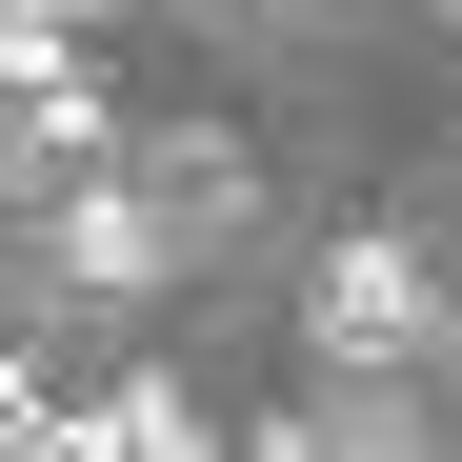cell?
<instances>
[{"mask_svg":"<svg viewBox=\"0 0 462 462\" xmlns=\"http://www.w3.org/2000/svg\"><path fill=\"white\" fill-rule=\"evenodd\" d=\"M301 322H322L342 362H402V342L442 322V282H422L402 242H322V282H301Z\"/></svg>","mask_w":462,"mask_h":462,"instance_id":"6da1fadb","label":"cell"},{"mask_svg":"<svg viewBox=\"0 0 462 462\" xmlns=\"http://www.w3.org/2000/svg\"><path fill=\"white\" fill-rule=\"evenodd\" d=\"M0 81H21V141L101 162V81H81V21H0Z\"/></svg>","mask_w":462,"mask_h":462,"instance_id":"7a4b0ae2","label":"cell"},{"mask_svg":"<svg viewBox=\"0 0 462 462\" xmlns=\"http://www.w3.org/2000/svg\"><path fill=\"white\" fill-rule=\"evenodd\" d=\"M41 442H81V462H181L201 402H181V382H101V402H41Z\"/></svg>","mask_w":462,"mask_h":462,"instance_id":"3957f363","label":"cell"},{"mask_svg":"<svg viewBox=\"0 0 462 462\" xmlns=\"http://www.w3.org/2000/svg\"><path fill=\"white\" fill-rule=\"evenodd\" d=\"M60 262H81V282H162L181 242H162V201H121V181H81V201H60Z\"/></svg>","mask_w":462,"mask_h":462,"instance_id":"277c9868","label":"cell"},{"mask_svg":"<svg viewBox=\"0 0 462 462\" xmlns=\"http://www.w3.org/2000/svg\"><path fill=\"white\" fill-rule=\"evenodd\" d=\"M0 442H41V362H21V322H0Z\"/></svg>","mask_w":462,"mask_h":462,"instance_id":"5b68a950","label":"cell"},{"mask_svg":"<svg viewBox=\"0 0 462 462\" xmlns=\"http://www.w3.org/2000/svg\"><path fill=\"white\" fill-rule=\"evenodd\" d=\"M0 21H101V0H0Z\"/></svg>","mask_w":462,"mask_h":462,"instance_id":"8992f818","label":"cell"}]
</instances>
